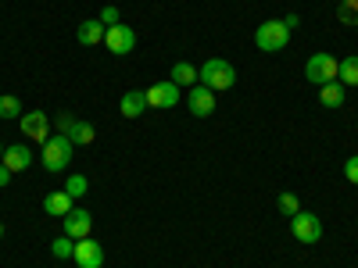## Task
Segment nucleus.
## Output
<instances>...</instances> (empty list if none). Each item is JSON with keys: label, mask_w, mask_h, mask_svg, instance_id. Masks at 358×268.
I'll return each mask as SVG.
<instances>
[{"label": "nucleus", "mask_w": 358, "mask_h": 268, "mask_svg": "<svg viewBox=\"0 0 358 268\" xmlns=\"http://www.w3.org/2000/svg\"><path fill=\"white\" fill-rule=\"evenodd\" d=\"M76 122H79V118H72V114H57V118H54V126H57V133H62V136H69Z\"/></svg>", "instance_id": "a878e982"}, {"label": "nucleus", "mask_w": 358, "mask_h": 268, "mask_svg": "<svg viewBox=\"0 0 358 268\" xmlns=\"http://www.w3.org/2000/svg\"><path fill=\"white\" fill-rule=\"evenodd\" d=\"M187 107H190L194 118H208L215 111V94L204 82H197V86H190V94H187Z\"/></svg>", "instance_id": "0eeeda50"}, {"label": "nucleus", "mask_w": 358, "mask_h": 268, "mask_svg": "<svg viewBox=\"0 0 358 268\" xmlns=\"http://www.w3.org/2000/svg\"><path fill=\"white\" fill-rule=\"evenodd\" d=\"M86 190H90V183H86V175H69V183H65V193L76 200V197H86Z\"/></svg>", "instance_id": "4be33fe9"}, {"label": "nucleus", "mask_w": 358, "mask_h": 268, "mask_svg": "<svg viewBox=\"0 0 358 268\" xmlns=\"http://www.w3.org/2000/svg\"><path fill=\"white\" fill-rule=\"evenodd\" d=\"M172 82H176V86H194V82H197V68H194L190 61H176V65H172Z\"/></svg>", "instance_id": "f3484780"}, {"label": "nucleus", "mask_w": 358, "mask_h": 268, "mask_svg": "<svg viewBox=\"0 0 358 268\" xmlns=\"http://www.w3.org/2000/svg\"><path fill=\"white\" fill-rule=\"evenodd\" d=\"M18 126H22V136H33L36 143H47L50 140V118L43 111H29L18 118Z\"/></svg>", "instance_id": "6e6552de"}, {"label": "nucleus", "mask_w": 358, "mask_h": 268, "mask_svg": "<svg viewBox=\"0 0 358 268\" xmlns=\"http://www.w3.org/2000/svg\"><path fill=\"white\" fill-rule=\"evenodd\" d=\"M337 68H341V61L334 54H312L308 57V65H305V79L308 82H315V86H326V82H334L337 79Z\"/></svg>", "instance_id": "20e7f679"}, {"label": "nucleus", "mask_w": 358, "mask_h": 268, "mask_svg": "<svg viewBox=\"0 0 358 268\" xmlns=\"http://www.w3.org/2000/svg\"><path fill=\"white\" fill-rule=\"evenodd\" d=\"M104 47L115 54V57H126L133 47H136V33L126 25V22H118V25H108V33H104Z\"/></svg>", "instance_id": "423d86ee"}, {"label": "nucleus", "mask_w": 358, "mask_h": 268, "mask_svg": "<svg viewBox=\"0 0 358 268\" xmlns=\"http://www.w3.org/2000/svg\"><path fill=\"white\" fill-rule=\"evenodd\" d=\"M72 151H76V143L69 140V136H50L47 143H43V168L47 172H65V165H72Z\"/></svg>", "instance_id": "7ed1b4c3"}, {"label": "nucleus", "mask_w": 358, "mask_h": 268, "mask_svg": "<svg viewBox=\"0 0 358 268\" xmlns=\"http://www.w3.org/2000/svg\"><path fill=\"white\" fill-rule=\"evenodd\" d=\"M290 232H294L297 244H319V240H322V222H319V215H312V211H297V215L290 218Z\"/></svg>", "instance_id": "39448f33"}, {"label": "nucleus", "mask_w": 358, "mask_h": 268, "mask_svg": "<svg viewBox=\"0 0 358 268\" xmlns=\"http://www.w3.org/2000/svg\"><path fill=\"white\" fill-rule=\"evenodd\" d=\"M72 207H76V204H72V197H69L65 190H54V193L43 197V211H47L50 218H65Z\"/></svg>", "instance_id": "4468645a"}, {"label": "nucleus", "mask_w": 358, "mask_h": 268, "mask_svg": "<svg viewBox=\"0 0 358 268\" xmlns=\"http://www.w3.org/2000/svg\"><path fill=\"white\" fill-rule=\"evenodd\" d=\"M344 179H348V183H351V186H358V154L344 161Z\"/></svg>", "instance_id": "393cba45"}, {"label": "nucleus", "mask_w": 358, "mask_h": 268, "mask_svg": "<svg viewBox=\"0 0 358 268\" xmlns=\"http://www.w3.org/2000/svg\"><path fill=\"white\" fill-rule=\"evenodd\" d=\"M122 118H140L147 111V94L143 89H129V94H122Z\"/></svg>", "instance_id": "2eb2a0df"}, {"label": "nucleus", "mask_w": 358, "mask_h": 268, "mask_svg": "<svg viewBox=\"0 0 358 268\" xmlns=\"http://www.w3.org/2000/svg\"><path fill=\"white\" fill-rule=\"evenodd\" d=\"M94 126H90V122H76L72 126V133H69V140L76 143V147H90V143H94Z\"/></svg>", "instance_id": "6ab92c4d"}, {"label": "nucleus", "mask_w": 358, "mask_h": 268, "mask_svg": "<svg viewBox=\"0 0 358 268\" xmlns=\"http://www.w3.org/2000/svg\"><path fill=\"white\" fill-rule=\"evenodd\" d=\"M97 18H101L104 25H118V18H122V15H118V8H111V4H108V8H104Z\"/></svg>", "instance_id": "bb28decb"}, {"label": "nucleus", "mask_w": 358, "mask_h": 268, "mask_svg": "<svg viewBox=\"0 0 358 268\" xmlns=\"http://www.w3.org/2000/svg\"><path fill=\"white\" fill-rule=\"evenodd\" d=\"M25 111H22V100L18 97H0V118H4V122H8V118H22Z\"/></svg>", "instance_id": "412c9836"}, {"label": "nucleus", "mask_w": 358, "mask_h": 268, "mask_svg": "<svg viewBox=\"0 0 358 268\" xmlns=\"http://www.w3.org/2000/svg\"><path fill=\"white\" fill-rule=\"evenodd\" d=\"M197 79L212 89V94H219V89H233L236 82V68L226 61V57H208V61L197 68Z\"/></svg>", "instance_id": "f257e3e1"}, {"label": "nucleus", "mask_w": 358, "mask_h": 268, "mask_svg": "<svg viewBox=\"0 0 358 268\" xmlns=\"http://www.w3.org/2000/svg\"><path fill=\"white\" fill-rule=\"evenodd\" d=\"M0 236H4V222H0Z\"/></svg>", "instance_id": "7c9ffc66"}, {"label": "nucleus", "mask_w": 358, "mask_h": 268, "mask_svg": "<svg viewBox=\"0 0 358 268\" xmlns=\"http://www.w3.org/2000/svg\"><path fill=\"white\" fill-rule=\"evenodd\" d=\"M344 89H348V86H341L337 79L326 82V86H319V104H322V107H344Z\"/></svg>", "instance_id": "dca6fc26"}, {"label": "nucleus", "mask_w": 358, "mask_h": 268, "mask_svg": "<svg viewBox=\"0 0 358 268\" xmlns=\"http://www.w3.org/2000/svg\"><path fill=\"white\" fill-rule=\"evenodd\" d=\"M11 175H15V172H11L8 165H0V186H8V179H11Z\"/></svg>", "instance_id": "cd10ccee"}, {"label": "nucleus", "mask_w": 358, "mask_h": 268, "mask_svg": "<svg viewBox=\"0 0 358 268\" xmlns=\"http://www.w3.org/2000/svg\"><path fill=\"white\" fill-rule=\"evenodd\" d=\"M72 261L79 265V268H101L104 265V247L97 244V240H76V254H72Z\"/></svg>", "instance_id": "9d476101"}, {"label": "nucleus", "mask_w": 358, "mask_h": 268, "mask_svg": "<svg viewBox=\"0 0 358 268\" xmlns=\"http://www.w3.org/2000/svg\"><path fill=\"white\" fill-rule=\"evenodd\" d=\"M50 254H54L57 261L72 258V254H76V240H72V236H57V240L50 244Z\"/></svg>", "instance_id": "aec40b11"}, {"label": "nucleus", "mask_w": 358, "mask_h": 268, "mask_svg": "<svg viewBox=\"0 0 358 268\" xmlns=\"http://www.w3.org/2000/svg\"><path fill=\"white\" fill-rule=\"evenodd\" d=\"M94 232V218H90L86 207H72V211L65 215V236H72V240H86V236Z\"/></svg>", "instance_id": "9b49d317"}, {"label": "nucleus", "mask_w": 358, "mask_h": 268, "mask_svg": "<svg viewBox=\"0 0 358 268\" xmlns=\"http://www.w3.org/2000/svg\"><path fill=\"white\" fill-rule=\"evenodd\" d=\"M0 165H8L11 172H25L29 165H33V151H29L25 143H11V147H4V158H0Z\"/></svg>", "instance_id": "f8f14e48"}, {"label": "nucleus", "mask_w": 358, "mask_h": 268, "mask_svg": "<svg viewBox=\"0 0 358 268\" xmlns=\"http://www.w3.org/2000/svg\"><path fill=\"white\" fill-rule=\"evenodd\" d=\"M337 18H341L344 25H358V0H341Z\"/></svg>", "instance_id": "5701e85b"}, {"label": "nucleus", "mask_w": 358, "mask_h": 268, "mask_svg": "<svg viewBox=\"0 0 358 268\" xmlns=\"http://www.w3.org/2000/svg\"><path fill=\"white\" fill-rule=\"evenodd\" d=\"M287 43H290V29H287L283 18H273V22H262L258 25V33H255V47L258 50L280 54V50H287Z\"/></svg>", "instance_id": "f03ea898"}, {"label": "nucleus", "mask_w": 358, "mask_h": 268, "mask_svg": "<svg viewBox=\"0 0 358 268\" xmlns=\"http://www.w3.org/2000/svg\"><path fill=\"white\" fill-rule=\"evenodd\" d=\"M104 33H108V25H104L101 18H90V22H83V25L76 29V40H79L83 47H97V43H104Z\"/></svg>", "instance_id": "ddd939ff"}, {"label": "nucleus", "mask_w": 358, "mask_h": 268, "mask_svg": "<svg viewBox=\"0 0 358 268\" xmlns=\"http://www.w3.org/2000/svg\"><path fill=\"white\" fill-rule=\"evenodd\" d=\"M276 207L287 215V218H294L297 211H301V204H297V197L294 193H280V200H276Z\"/></svg>", "instance_id": "b1692460"}, {"label": "nucleus", "mask_w": 358, "mask_h": 268, "mask_svg": "<svg viewBox=\"0 0 358 268\" xmlns=\"http://www.w3.org/2000/svg\"><path fill=\"white\" fill-rule=\"evenodd\" d=\"M0 158H4V143H0Z\"/></svg>", "instance_id": "c756f323"}, {"label": "nucleus", "mask_w": 358, "mask_h": 268, "mask_svg": "<svg viewBox=\"0 0 358 268\" xmlns=\"http://www.w3.org/2000/svg\"><path fill=\"white\" fill-rule=\"evenodd\" d=\"M143 94H147V107H176L179 104V86L172 79L155 82L151 89H143Z\"/></svg>", "instance_id": "1a4fd4ad"}, {"label": "nucleus", "mask_w": 358, "mask_h": 268, "mask_svg": "<svg viewBox=\"0 0 358 268\" xmlns=\"http://www.w3.org/2000/svg\"><path fill=\"white\" fill-rule=\"evenodd\" d=\"M283 22H287V29H290V33H294V29H297V22H301V18H297V15H287Z\"/></svg>", "instance_id": "c85d7f7f"}, {"label": "nucleus", "mask_w": 358, "mask_h": 268, "mask_svg": "<svg viewBox=\"0 0 358 268\" xmlns=\"http://www.w3.org/2000/svg\"><path fill=\"white\" fill-rule=\"evenodd\" d=\"M337 82L341 86H358V57H344L337 68Z\"/></svg>", "instance_id": "a211bd4d"}]
</instances>
